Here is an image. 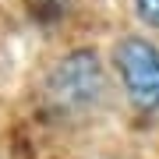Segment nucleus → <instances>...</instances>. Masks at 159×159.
I'll list each match as a JSON object with an SVG mask.
<instances>
[{
    "label": "nucleus",
    "mask_w": 159,
    "mask_h": 159,
    "mask_svg": "<svg viewBox=\"0 0 159 159\" xmlns=\"http://www.w3.org/2000/svg\"><path fill=\"white\" fill-rule=\"evenodd\" d=\"M134 11L148 29H159V0H134Z\"/></svg>",
    "instance_id": "3"
},
{
    "label": "nucleus",
    "mask_w": 159,
    "mask_h": 159,
    "mask_svg": "<svg viewBox=\"0 0 159 159\" xmlns=\"http://www.w3.org/2000/svg\"><path fill=\"white\" fill-rule=\"evenodd\" d=\"M113 67L124 81L131 106L152 113L159 110V50L142 35H127L113 50Z\"/></svg>",
    "instance_id": "1"
},
{
    "label": "nucleus",
    "mask_w": 159,
    "mask_h": 159,
    "mask_svg": "<svg viewBox=\"0 0 159 159\" xmlns=\"http://www.w3.org/2000/svg\"><path fill=\"white\" fill-rule=\"evenodd\" d=\"M99 89H102V67H99L96 53H89V50L64 57L53 67V74L46 78V96L64 113H81L89 102H96Z\"/></svg>",
    "instance_id": "2"
}]
</instances>
